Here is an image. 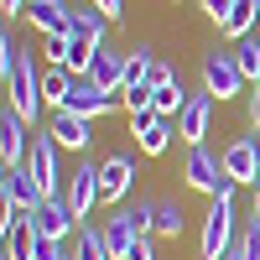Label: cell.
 I'll use <instances>...</instances> for the list:
<instances>
[{"label": "cell", "mask_w": 260, "mask_h": 260, "mask_svg": "<svg viewBox=\"0 0 260 260\" xmlns=\"http://www.w3.org/2000/svg\"><path fill=\"white\" fill-rule=\"evenodd\" d=\"M182 177H187V187L208 192V198H234V187H240V182L224 172V156H213V151H203V146H192V151H187Z\"/></svg>", "instance_id": "cell-1"}, {"label": "cell", "mask_w": 260, "mask_h": 260, "mask_svg": "<svg viewBox=\"0 0 260 260\" xmlns=\"http://www.w3.org/2000/svg\"><path fill=\"white\" fill-rule=\"evenodd\" d=\"M234 250V198H213L208 219H203V240H198V260H224Z\"/></svg>", "instance_id": "cell-2"}, {"label": "cell", "mask_w": 260, "mask_h": 260, "mask_svg": "<svg viewBox=\"0 0 260 260\" xmlns=\"http://www.w3.org/2000/svg\"><path fill=\"white\" fill-rule=\"evenodd\" d=\"M26 172L42 182V192H68V177H62V146L57 136H31V156H26Z\"/></svg>", "instance_id": "cell-3"}, {"label": "cell", "mask_w": 260, "mask_h": 260, "mask_svg": "<svg viewBox=\"0 0 260 260\" xmlns=\"http://www.w3.org/2000/svg\"><path fill=\"white\" fill-rule=\"evenodd\" d=\"M6 83H11V110L31 125V120L42 115V78H37V68H31V52L16 57V68H11Z\"/></svg>", "instance_id": "cell-4"}, {"label": "cell", "mask_w": 260, "mask_h": 260, "mask_svg": "<svg viewBox=\"0 0 260 260\" xmlns=\"http://www.w3.org/2000/svg\"><path fill=\"white\" fill-rule=\"evenodd\" d=\"M245 73H240V62H234V52H219V47H213V52H203V89L213 94V99H234V94H240L245 89Z\"/></svg>", "instance_id": "cell-5"}, {"label": "cell", "mask_w": 260, "mask_h": 260, "mask_svg": "<svg viewBox=\"0 0 260 260\" xmlns=\"http://www.w3.org/2000/svg\"><path fill=\"white\" fill-rule=\"evenodd\" d=\"M0 198H6L11 208H21V213H37L42 203H47V192H42V182L31 177L26 167H6V177H0Z\"/></svg>", "instance_id": "cell-6"}, {"label": "cell", "mask_w": 260, "mask_h": 260, "mask_svg": "<svg viewBox=\"0 0 260 260\" xmlns=\"http://www.w3.org/2000/svg\"><path fill=\"white\" fill-rule=\"evenodd\" d=\"M31 224H37V234H47V240H62V234H78V224H83V219L73 213L68 192H52V198L31 213Z\"/></svg>", "instance_id": "cell-7"}, {"label": "cell", "mask_w": 260, "mask_h": 260, "mask_svg": "<svg viewBox=\"0 0 260 260\" xmlns=\"http://www.w3.org/2000/svg\"><path fill=\"white\" fill-rule=\"evenodd\" d=\"M26 156H31V125L16 110H6L0 115V161L6 167H26Z\"/></svg>", "instance_id": "cell-8"}, {"label": "cell", "mask_w": 260, "mask_h": 260, "mask_svg": "<svg viewBox=\"0 0 260 260\" xmlns=\"http://www.w3.org/2000/svg\"><path fill=\"white\" fill-rule=\"evenodd\" d=\"M115 104H125L120 94H104L94 78H73V89H68V104L62 110H73V115H89V120H99V115H110Z\"/></svg>", "instance_id": "cell-9"}, {"label": "cell", "mask_w": 260, "mask_h": 260, "mask_svg": "<svg viewBox=\"0 0 260 260\" xmlns=\"http://www.w3.org/2000/svg\"><path fill=\"white\" fill-rule=\"evenodd\" d=\"M130 182H136V156H125V151H115V156L99 161V187H104V203H120Z\"/></svg>", "instance_id": "cell-10"}, {"label": "cell", "mask_w": 260, "mask_h": 260, "mask_svg": "<svg viewBox=\"0 0 260 260\" xmlns=\"http://www.w3.org/2000/svg\"><path fill=\"white\" fill-rule=\"evenodd\" d=\"M68 203H73L78 219H89L94 203H104V187H99V167H94V161H83L73 177H68Z\"/></svg>", "instance_id": "cell-11"}, {"label": "cell", "mask_w": 260, "mask_h": 260, "mask_svg": "<svg viewBox=\"0 0 260 260\" xmlns=\"http://www.w3.org/2000/svg\"><path fill=\"white\" fill-rule=\"evenodd\" d=\"M213 104H219V99H213V94L203 89V94H192V99H187V110L177 115V136H182L187 146H203V136H208V120H213Z\"/></svg>", "instance_id": "cell-12"}, {"label": "cell", "mask_w": 260, "mask_h": 260, "mask_svg": "<svg viewBox=\"0 0 260 260\" xmlns=\"http://www.w3.org/2000/svg\"><path fill=\"white\" fill-rule=\"evenodd\" d=\"M130 125H136V146H141V156H161V151L172 146V120H167V115L146 110V115H130Z\"/></svg>", "instance_id": "cell-13"}, {"label": "cell", "mask_w": 260, "mask_h": 260, "mask_svg": "<svg viewBox=\"0 0 260 260\" xmlns=\"http://www.w3.org/2000/svg\"><path fill=\"white\" fill-rule=\"evenodd\" d=\"M224 172L234 182H260V156H255V136H240V141H229L224 146Z\"/></svg>", "instance_id": "cell-14"}, {"label": "cell", "mask_w": 260, "mask_h": 260, "mask_svg": "<svg viewBox=\"0 0 260 260\" xmlns=\"http://www.w3.org/2000/svg\"><path fill=\"white\" fill-rule=\"evenodd\" d=\"M26 21H31L42 37H73V11L62 6V0H31Z\"/></svg>", "instance_id": "cell-15"}, {"label": "cell", "mask_w": 260, "mask_h": 260, "mask_svg": "<svg viewBox=\"0 0 260 260\" xmlns=\"http://www.w3.org/2000/svg\"><path fill=\"white\" fill-rule=\"evenodd\" d=\"M52 136H57L62 151H83L89 136H94V120H89V115H73V110H57V115H52Z\"/></svg>", "instance_id": "cell-16"}, {"label": "cell", "mask_w": 260, "mask_h": 260, "mask_svg": "<svg viewBox=\"0 0 260 260\" xmlns=\"http://www.w3.org/2000/svg\"><path fill=\"white\" fill-rule=\"evenodd\" d=\"M89 78L99 83L104 94H120V89H125V52H110V47H99V57H94Z\"/></svg>", "instance_id": "cell-17"}, {"label": "cell", "mask_w": 260, "mask_h": 260, "mask_svg": "<svg viewBox=\"0 0 260 260\" xmlns=\"http://www.w3.org/2000/svg\"><path fill=\"white\" fill-rule=\"evenodd\" d=\"M104 240H110V255H115V260H130V250H136V240H141V229L130 224V213L120 208L115 219H104Z\"/></svg>", "instance_id": "cell-18"}, {"label": "cell", "mask_w": 260, "mask_h": 260, "mask_svg": "<svg viewBox=\"0 0 260 260\" xmlns=\"http://www.w3.org/2000/svg\"><path fill=\"white\" fill-rule=\"evenodd\" d=\"M255 21H260V0H234V11L224 16V37H234V42H245V37H255Z\"/></svg>", "instance_id": "cell-19"}, {"label": "cell", "mask_w": 260, "mask_h": 260, "mask_svg": "<svg viewBox=\"0 0 260 260\" xmlns=\"http://www.w3.org/2000/svg\"><path fill=\"white\" fill-rule=\"evenodd\" d=\"M187 89H182V83L177 78H172V83H161V89H151V110H156V115H167V120H177L182 110H187Z\"/></svg>", "instance_id": "cell-20"}, {"label": "cell", "mask_w": 260, "mask_h": 260, "mask_svg": "<svg viewBox=\"0 0 260 260\" xmlns=\"http://www.w3.org/2000/svg\"><path fill=\"white\" fill-rule=\"evenodd\" d=\"M68 89H73V73L62 68V62H52L47 68V78H42V104H52V115L68 104Z\"/></svg>", "instance_id": "cell-21"}, {"label": "cell", "mask_w": 260, "mask_h": 260, "mask_svg": "<svg viewBox=\"0 0 260 260\" xmlns=\"http://www.w3.org/2000/svg\"><path fill=\"white\" fill-rule=\"evenodd\" d=\"M73 260H115V255H110V240H104V229H94V224H78Z\"/></svg>", "instance_id": "cell-22"}, {"label": "cell", "mask_w": 260, "mask_h": 260, "mask_svg": "<svg viewBox=\"0 0 260 260\" xmlns=\"http://www.w3.org/2000/svg\"><path fill=\"white\" fill-rule=\"evenodd\" d=\"M94 57H99V47H94V42H83V37H68V57H62V68H68L73 78H89Z\"/></svg>", "instance_id": "cell-23"}, {"label": "cell", "mask_w": 260, "mask_h": 260, "mask_svg": "<svg viewBox=\"0 0 260 260\" xmlns=\"http://www.w3.org/2000/svg\"><path fill=\"white\" fill-rule=\"evenodd\" d=\"M104 31H110V16H104V11H73V37L104 47Z\"/></svg>", "instance_id": "cell-24"}, {"label": "cell", "mask_w": 260, "mask_h": 260, "mask_svg": "<svg viewBox=\"0 0 260 260\" xmlns=\"http://www.w3.org/2000/svg\"><path fill=\"white\" fill-rule=\"evenodd\" d=\"M234 62H240V73H245L250 83H260V37L234 42Z\"/></svg>", "instance_id": "cell-25"}, {"label": "cell", "mask_w": 260, "mask_h": 260, "mask_svg": "<svg viewBox=\"0 0 260 260\" xmlns=\"http://www.w3.org/2000/svg\"><path fill=\"white\" fill-rule=\"evenodd\" d=\"M156 234H167V240L182 234V203H156Z\"/></svg>", "instance_id": "cell-26"}, {"label": "cell", "mask_w": 260, "mask_h": 260, "mask_svg": "<svg viewBox=\"0 0 260 260\" xmlns=\"http://www.w3.org/2000/svg\"><path fill=\"white\" fill-rule=\"evenodd\" d=\"M120 99H125L130 115H146L151 110V89H146V83H141V89H120Z\"/></svg>", "instance_id": "cell-27"}, {"label": "cell", "mask_w": 260, "mask_h": 260, "mask_svg": "<svg viewBox=\"0 0 260 260\" xmlns=\"http://www.w3.org/2000/svg\"><path fill=\"white\" fill-rule=\"evenodd\" d=\"M31 260H73V255H62V240H47V234H37V255Z\"/></svg>", "instance_id": "cell-28"}, {"label": "cell", "mask_w": 260, "mask_h": 260, "mask_svg": "<svg viewBox=\"0 0 260 260\" xmlns=\"http://www.w3.org/2000/svg\"><path fill=\"white\" fill-rule=\"evenodd\" d=\"M240 255H245V260H260V224H255V219H250V229L240 234Z\"/></svg>", "instance_id": "cell-29"}, {"label": "cell", "mask_w": 260, "mask_h": 260, "mask_svg": "<svg viewBox=\"0 0 260 260\" xmlns=\"http://www.w3.org/2000/svg\"><path fill=\"white\" fill-rule=\"evenodd\" d=\"M203 11H208L213 21H219V26H224V16L234 11V0H203Z\"/></svg>", "instance_id": "cell-30"}, {"label": "cell", "mask_w": 260, "mask_h": 260, "mask_svg": "<svg viewBox=\"0 0 260 260\" xmlns=\"http://www.w3.org/2000/svg\"><path fill=\"white\" fill-rule=\"evenodd\" d=\"M130 260H156V250H151V234H141L136 250H130Z\"/></svg>", "instance_id": "cell-31"}, {"label": "cell", "mask_w": 260, "mask_h": 260, "mask_svg": "<svg viewBox=\"0 0 260 260\" xmlns=\"http://www.w3.org/2000/svg\"><path fill=\"white\" fill-rule=\"evenodd\" d=\"M161 83H172V68L167 62H151V89H161Z\"/></svg>", "instance_id": "cell-32"}, {"label": "cell", "mask_w": 260, "mask_h": 260, "mask_svg": "<svg viewBox=\"0 0 260 260\" xmlns=\"http://www.w3.org/2000/svg\"><path fill=\"white\" fill-rule=\"evenodd\" d=\"M120 6H125V0H94V11H104V16H110V21H120V16H125Z\"/></svg>", "instance_id": "cell-33"}, {"label": "cell", "mask_w": 260, "mask_h": 260, "mask_svg": "<svg viewBox=\"0 0 260 260\" xmlns=\"http://www.w3.org/2000/svg\"><path fill=\"white\" fill-rule=\"evenodd\" d=\"M250 125L260 130V83H250Z\"/></svg>", "instance_id": "cell-34"}, {"label": "cell", "mask_w": 260, "mask_h": 260, "mask_svg": "<svg viewBox=\"0 0 260 260\" xmlns=\"http://www.w3.org/2000/svg\"><path fill=\"white\" fill-rule=\"evenodd\" d=\"M0 11H6V16H26L31 0H0Z\"/></svg>", "instance_id": "cell-35"}, {"label": "cell", "mask_w": 260, "mask_h": 260, "mask_svg": "<svg viewBox=\"0 0 260 260\" xmlns=\"http://www.w3.org/2000/svg\"><path fill=\"white\" fill-rule=\"evenodd\" d=\"M224 260H245V255H240V245H234V250H229V255H224Z\"/></svg>", "instance_id": "cell-36"}, {"label": "cell", "mask_w": 260, "mask_h": 260, "mask_svg": "<svg viewBox=\"0 0 260 260\" xmlns=\"http://www.w3.org/2000/svg\"><path fill=\"white\" fill-rule=\"evenodd\" d=\"M255 213H260V182H255Z\"/></svg>", "instance_id": "cell-37"}, {"label": "cell", "mask_w": 260, "mask_h": 260, "mask_svg": "<svg viewBox=\"0 0 260 260\" xmlns=\"http://www.w3.org/2000/svg\"><path fill=\"white\" fill-rule=\"evenodd\" d=\"M255 156H260V130H255Z\"/></svg>", "instance_id": "cell-38"}, {"label": "cell", "mask_w": 260, "mask_h": 260, "mask_svg": "<svg viewBox=\"0 0 260 260\" xmlns=\"http://www.w3.org/2000/svg\"><path fill=\"white\" fill-rule=\"evenodd\" d=\"M255 224H260V213H255Z\"/></svg>", "instance_id": "cell-39"}]
</instances>
